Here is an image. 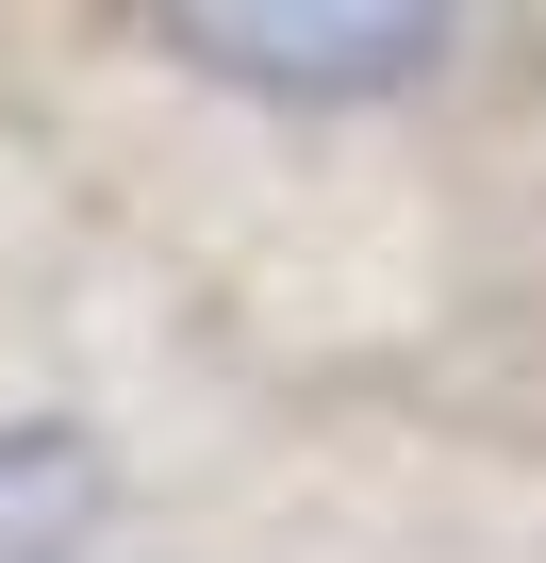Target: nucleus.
I'll return each instance as SVG.
<instances>
[{"label":"nucleus","instance_id":"f257e3e1","mask_svg":"<svg viewBox=\"0 0 546 563\" xmlns=\"http://www.w3.org/2000/svg\"><path fill=\"white\" fill-rule=\"evenodd\" d=\"M149 34L232 84V100H282V117H348L431 84V51L464 34V0H149Z\"/></svg>","mask_w":546,"mask_h":563},{"label":"nucleus","instance_id":"f03ea898","mask_svg":"<svg viewBox=\"0 0 546 563\" xmlns=\"http://www.w3.org/2000/svg\"><path fill=\"white\" fill-rule=\"evenodd\" d=\"M116 514V448L67 415H0V563H83Z\"/></svg>","mask_w":546,"mask_h":563}]
</instances>
